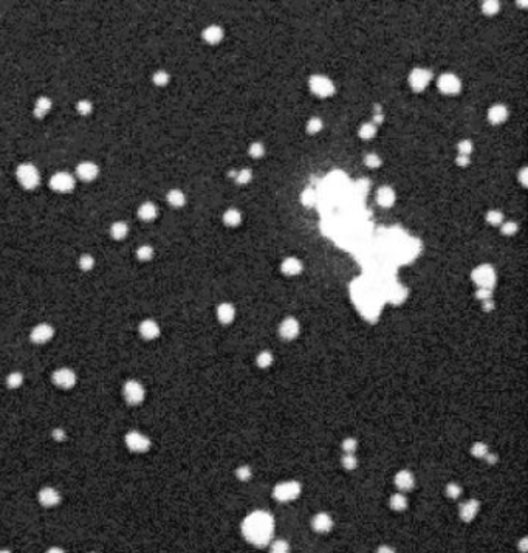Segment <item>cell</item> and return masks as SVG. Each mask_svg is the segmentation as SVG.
I'll use <instances>...</instances> for the list:
<instances>
[{
	"label": "cell",
	"mask_w": 528,
	"mask_h": 553,
	"mask_svg": "<svg viewBox=\"0 0 528 553\" xmlns=\"http://www.w3.org/2000/svg\"><path fill=\"white\" fill-rule=\"evenodd\" d=\"M242 533L250 544L265 547L274 535V519L266 511H254L242 522Z\"/></svg>",
	"instance_id": "1"
},
{
	"label": "cell",
	"mask_w": 528,
	"mask_h": 553,
	"mask_svg": "<svg viewBox=\"0 0 528 553\" xmlns=\"http://www.w3.org/2000/svg\"><path fill=\"white\" fill-rule=\"evenodd\" d=\"M356 301H358V308L361 310L366 316L377 315L380 310V304H378V294L373 291L372 285L363 284L356 290Z\"/></svg>",
	"instance_id": "2"
},
{
	"label": "cell",
	"mask_w": 528,
	"mask_h": 553,
	"mask_svg": "<svg viewBox=\"0 0 528 553\" xmlns=\"http://www.w3.org/2000/svg\"><path fill=\"white\" fill-rule=\"evenodd\" d=\"M16 177L19 180V183L25 189H34L37 185L41 183V175L39 171L34 164L31 163H23L16 169Z\"/></svg>",
	"instance_id": "3"
},
{
	"label": "cell",
	"mask_w": 528,
	"mask_h": 553,
	"mask_svg": "<svg viewBox=\"0 0 528 553\" xmlns=\"http://www.w3.org/2000/svg\"><path fill=\"white\" fill-rule=\"evenodd\" d=\"M308 85H310V90L319 98H329L331 95H334V84L326 78L323 74H313L310 79H308Z\"/></svg>",
	"instance_id": "4"
},
{
	"label": "cell",
	"mask_w": 528,
	"mask_h": 553,
	"mask_svg": "<svg viewBox=\"0 0 528 553\" xmlns=\"http://www.w3.org/2000/svg\"><path fill=\"white\" fill-rule=\"evenodd\" d=\"M472 280L477 284L480 288H488L491 290L493 285L496 284V272L491 265H480L477 268H474L472 272Z\"/></svg>",
	"instance_id": "5"
},
{
	"label": "cell",
	"mask_w": 528,
	"mask_h": 553,
	"mask_svg": "<svg viewBox=\"0 0 528 553\" xmlns=\"http://www.w3.org/2000/svg\"><path fill=\"white\" fill-rule=\"evenodd\" d=\"M123 395H124L126 402L129 405L136 406V405L143 403L146 392H144V388H143V384L141 383H138L135 380H129L123 388Z\"/></svg>",
	"instance_id": "6"
},
{
	"label": "cell",
	"mask_w": 528,
	"mask_h": 553,
	"mask_svg": "<svg viewBox=\"0 0 528 553\" xmlns=\"http://www.w3.org/2000/svg\"><path fill=\"white\" fill-rule=\"evenodd\" d=\"M273 494L279 502H288V500H293L301 494V485L298 482H294V481L282 482V484L276 485Z\"/></svg>",
	"instance_id": "7"
},
{
	"label": "cell",
	"mask_w": 528,
	"mask_h": 553,
	"mask_svg": "<svg viewBox=\"0 0 528 553\" xmlns=\"http://www.w3.org/2000/svg\"><path fill=\"white\" fill-rule=\"evenodd\" d=\"M126 445L133 453H146L150 448V440L144 434L138 431H131L126 435Z\"/></svg>",
	"instance_id": "8"
},
{
	"label": "cell",
	"mask_w": 528,
	"mask_h": 553,
	"mask_svg": "<svg viewBox=\"0 0 528 553\" xmlns=\"http://www.w3.org/2000/svg\"><path fill=\"white\" fill-rule=\"evenodd\" d=\"M74 177L68 172H58L51 177L50 188L56 192H70L74 188Z\"/></svg>",
	"instance_id": "9"
},
{
	"label": "cell",
	"mask_w": 528,
	"mask_h": 553,
	"mask_svg": "<svg viewBox=\"0 0 528 553\" xmlns=\"http://www.w3.org/2000/svg\"><path fill=\"white\" fill-rule=\"evenodd\" d=\"M437 85H439V90L445 95H457L460 90H462V82L460 79L457 78L456 74L453 73H445L442 74L439 81H437Z\"/></svg>",
	"instance_id": "10"
},
{
	"label": "cell",
	"mask_w": 528,
	"mask_h": 553,
	"mask_svg": "<svg viewBox=\"0 0 528 553\" xmlns=\"http://www.w3.org/2000/svg\"><path fill=\"white\" fill-rule=\"evenodd\" d=\"M432 79V73L424 69H415L409 74V84L415 92H423Z\"/></svg>",
	"instance_id": "11"
},
{
	"label": "cell",
	"mask_w": 528,
	"mask_h": 553,
	"mask_svg": "<svg viewBox=\"0 0 528 553\" xmlns=\"http://www.w3.org/2000/svg\"><path fill=\"white\" fill-rule=\"evenodd\" d=\"M53 383L61 389H71L76 384V374L68 367H61L53 374Z\"/></svg>",
	"instance_id": "12"
},
{
	"label": "cell",
	"mask_w": 528,
	"mask_h": 553,
	"mask_svg": "<svg viewBox=\"0 0 528 553\" xmlns=\"http://www.w3.org/2000/svg\"><path fill=\"white\" fill-rule=\"evenodd\" d=\"M299 323L294 318H287L282 321V324L279 326V335L284 340H294L299 335Z\"/></svg>",
	"instance_id": "13"
},
{
	"label": "cell",
	"mask_w": 528,
	"mask_h": 553,
	"mask_svg": "<svg viewBox=\"0 0 528 553\" xmlns=\"http://www.w3.org/2000/svg\"><path fill=\"white\" fill-rule=\"evenodd\" d=\"M55 335V329L48 324H39L31 330V341L36 344H45Z\"/></svg>",
	"instance_id": "14"
},
{
	"label": "cell",
	"mask_w": 528,
	"mask_h": 553,
	"mask_svg": "<svg viewBox=\"0 0 528 553\" xmlns=\"http://www.w3.org/2000/svg\"><path fill=\"white\" fill-rule=\"evenodd\" d=\"M76 174H78V177L82 180V182H92V180H95L98 177L99 168L92 161H84V163L78 164V168H76Z\"/></svg>",
	"instance_id": "15"
},
{
	"label": "cell",
	"mask_w": 528,
	"mask_h": 553,
	"mask_svg": "<svg viewBox=\"0 0 528 553\" xmlns=\"http://www.w3.org/2000/svg\"><path fill=\"white\" fill-rule=\"evenodd\" d=\"M39 502L44 507H56L61 502V494L51 486L42 488L39 491Z\"/></svg>",
	"instance_id": "16"
},
{
	"label": "cell",
	"mask_w": 528,
	"mask_h": 553,
	"mask_svg": "<svg viewBox=\"0 0 528 553\" xmlns=\"http://www.w3.org/2000/svg\"><path fill=\"white\" fill-rule=\"evenodd\" d=\"M139 333L144 340H155L160 337V326L153 319H144L139 324Z\"/></svg>",
	"instance_id": "17"
},
{
	"label": "cell",
	"mask_w": 528,
	"mask_h": 553,
	"mask_svg": "<svg viewBox=\"0 0 528 553\" xmlns=\"http://www.w3.org/2000/svg\"><path fill=\"white\" fill-rule=\"evenodd\" d=\"M377 203L383 208H391L395 203V191L391 186H381L377 191Z\"/></svg>",
	"instance_id": "18"
},
{
	"label": "cell",
	"mask_w": 528,
	"mask_h": 553,
	"mask_svg": "<svg viewBox=\"0 0 528 553\" xmlns=\"http://www.w3.org/2000/svg\"><path fill=\"white\" fill-rule=\"evenodd\" d=\"M508 120V109L504 104H496L488 110V121L491 124H502Z\"/></svg>",
	"instance_id": "19"
},
{
	"label": "cell",
	"mask_w": 528,
	"mask_h": 553,
	"mask_svg": "<svg viewBox=\"0 0 528 553\" xmlns=\"http://www.w3.org/2000/svg\"><path fill=\"white\" fill-rule=\"evenodd\" d=\"M395 485L400 488L401 491H409L414 488L415 485V479H414V474L407 470H403L400 471L396 476H395Z\"/></svg>",
	"instance_id": "20"
},
{
	"label": "cell",
	"mask_w": 528,
	"mask_h": 553,
	"mask_svg": "<svg viewBox=\"0 0 528 553\" xmlns=\"http://www.w3.org/2000/svg\"><path fill=\"white\" fill-rule=\"evenodd\" d=\"M312 525H313V529H315L316 532H319V533H327V532L331 530L333 521H331V518L329 516L327 513H318L316 516L313 518V521H312Z\"/></svg>",
	"instance_id": "21"
},
{
	"label": "cell",
	"mask_w": 528,
	"mask_h": 553,
	"mask_svg": "<svg viewBox=\"0 0 528 553\" xmlns=\"http://www.w3.org/2000/svg\"><path fill=\"white\" fill-rule=\"evenodd\" d=\"M477 511H479V502L477 500H474V499H469V500H466V502H463L460 505V516H462L463 521H466V522L472 521L475 518V514H477Z\"/></svg>",
	"instance_id": "22"
},
{
	"label": "cell",
	"mask_w": 528,
	"mask_h": 553,
	"mask_svg": "<svg viewBox=\"0 0 528 553\" xmlns=\"http://www.w3.org/2000/svg\"><path fill=\"white\" fill-rule=\"evenodd\" d=\"M282 273H285L287 276H296L302 272V262L296 257H287V259L282 262L280 265Z\"/></svg>",
	"instance_id": "23"
},
{
	"label": "cell",
	"mask_w": 528,
	"mask_h": 553,
	"mask_svg": "<svg viewBox=\"0 0 528 553\" xmlns=\"http://www.w3.org/2000/svg\"><path fill=\"white\" fill-rule=\"evenodd\" d=\"M201 36H203V39L206 42L214 45V44H218L223 39V30L220 27H217V25H211V27L203 30Z\"/></svg>",
	"instance_id": "24"
},
{
	"label": "cell",
	"mask_w": 528,
	"mask_h": 553,
	"mask_svg": "<svg viewBox=\"0 0 528 553\" xmlns=\"http://www.w3.org/2000/svg\"><path fill=\"white\" fill-rule=\"evenodd\" d=\"M234 316H236V310L234 307L231 304H220L217 308V318L220 323L223 324H229L234 321Z\"/></svg>",
	"instance_id": "25"
},
{
	"label": "cell",
	"mask_w": 528,
	"mask_h": 553,
	"mask_svg": "<svg viewBox=\"0 0 528 553\" xmlns=\"http://www.w3.org/2000/svg\"><path fill=\"white\" fill-rule=\"evenodd\" d=\"M157 214H158V209H157V207L153 203H150V202H146V203H143L139 207V209H138V215H139V218L141 220H144V222H152V220H155L157 218Z\"/></svg>",
	"instance_id": "26"
},
{
	"label": "cell",
	"mask_w": 528,
	"mask_h": 553,
	"mask_svg": "<svg viewBox=\"0 0 528 553\" xmlns=\"http://www.w3.org/2000/svg\"><path fill=\"white\" fill-rule=\"evenodd\" d=\"M51 106H53V102H51V99L50 98H47V96H41L39 99L36 101V104H34V117L36 118H39V120H42L45 115L51 110Z\"/></svg>",
	"instance_id": "27"
},
{
	"label": "cell",
	"mask_w": 528,
	"mask_h": 553,
	"mask_svg": "<svg viewBox=\"0 0 528 553\" xmlns=\"http://www.w3.org/2000/svg\"><path fill=\"white\" fill-rule=\"evenodd\" d=\"M167 202H169V205L174 208H182L186 203V197L180 189H172L167 192Z\"/></svg>",
	"instance_id": "28"
},
{
	"label": "cell",
	"mask_w": 528,
	"mask_h": 553,
	"mask_svg": "<svg viewBox=\"0 0 528 553\" xmlns=\"http://www.w3.org/2000/svg\"><path fill=\"white\" fill-rule=\"evenodd\" d=\"M127 234H129V226L124 222H115L110 226V236L115 240H123L124 237H127Z\"/></svg>",
	"instance_id": "29"
},
{
	"label": "cell",
	"mask_w": 528,
	"mask_h": 553,
	"mask_svg": "<svg viewBox=\"0 0 528 553\" xmlns=\"http://www.w3.org/2000/svg\"><path fill=\"white\" fill-rule=\"evenodd\" d=\"M223 222H225V225H228V226H237V225H240V222H242V214H240L237 209L231 208V209H228V211L223 214Z\"/></svg>",
	"instance_id": "30"
},
{
	"label": "cell",
	"mask_w": 528,
	"mask_h": 553,
	"mask_svg": "<svg viewBox=\"0 0 528 553\" xmlns=\"http://www.w3.org/2000/svg\"><path fill=\"white\" fill-rule=\"evenodd\" d=\"M391 507L396 511H401L407 507V499L403 493H396L391 497Z\"/></svg>",
	"instance_id": "31"
},
{
	"label": "cell",
	"mask_w": 528,
	"mask_h": 553,
	"mask_svg": "<svg viewBox=\"0 0 528 553\" xmlns=\"http://www.w3.org/2000/svg\"><path fill=\"white\" fill-rule=\"evenodd\" d=\"M358 135L361 137L363 139H370V138H373L377 135V127L373 126L372 123H366V124H363L361 127H359Z\"/></svg>",
	"instance_id": "32"
},
{
	"label": "cell",
	"mask_w": 528,
	"mask_h": 553,
	"mask_svg": "<svg viewBox=\"0 0 528 553\" xmlns=\"http://www.w3.org/2000/svg\"><path fill=\"white\" fill-rule=\"evenodd\" d=\"M406 298V290L401 285H395L391 288V301L394 304H400Z\"/></svg>",
	"instance_id": "33"
},
{
	"label": "cell",
	"mask_w": 528,
	"mask_h": 553,
	"mask_svg": "<svg viewBox=\"0 0 528 553\" xmlns=\"http://www.w3.org/2000/svg\"><path fill=\"white\" fill-rule=\"evenodd\" d=\"M269 553H290V544L284 539H277L269 547Z\"/></svg>",
	"instance_id": "34"
},
{
	"label": "cell",
	"mask_w": 528,
	"mask_h": 553,
	"mask_svg": "<svg viewBox=\"0 0 528 553\" xmlns=\"http://www.w3.org/2000/svg\"><path fill=\"white\" fill-rule=\"evenodd\" d=\"M323 127H324L323 120H321V118H312L310 121L307 123V132L310 134V135H315V134L323 131Z\"/></svg>",
	"instance_id": "35"
},
{
	"label": "cell",
	"mask_w": 528,
	"mask_h": 553,
	"mask_svg": "<svg viewBox=\"0 0 528 553\" xmlns=\"http://www.w3.org/2000/svg\"><path fill=\"white\" fill-rule=\"evenodd\" d=\"M6 383H8V386L11 389H17L19 386L23 383V375L20 374V372H12V374L8 375Z\"/></svg>",
	"instance_id": "36"
},
{
	"label": "cell",
	"mask_w": 528,
	"mask_h": 553,
	"mask_svg": "<svg viewBox=\"0 0 528 553\" xmlns=\"http://www.w3.org/2000/svg\"><path fill=\"white\" fill-rule=\"evenodd\" d=\"M136 257L139 261H150L153 257V248L149 245H143L136 250Z\"/></svg>",
	"instance_id": "37"
},
{
	"label": "cell",
	"mask_w": 528,
	"mask_h": 553,
	"mask_svg": "<svg viewBox=\"0 0 528 553\" xmlns=\"http://www.w3.org/2000/svg\"><path fill=\"white\" fill-rule=\"evenodd\" d=\"M486 222L491 223V225H502V222H504V214H502L500 211H497V209L489 211L486 214Z\"/></svg>",
	"instance_id": "38"
},
{
	"label": "cell",
	"mask_w": 528,
	"mask_h": 553,
	"mask_svg": "<svg viewBox=\"0 0 528 553\" xmlns=\"http://www.w3.org/2000/svg\"><path fill=\"white\" fill-rule=\"evenodd\" d=\"M152 81L158 87H164V85H167V82H169V74H167L164 70H158L155 74H153Z\"/></svg>",
	"instance_id": "39"
},
{
	"label": "cell",
	"mask_w": 528,
	"mask_h": 553,
	"mask_svg": "<svg viewBox=\"0 0 528 553\" xmlns=\"http://www.w3.org/2000/svg\"><path fill=\"white\" fill-rule=\"evenodd\" d=\"M234 178H236V183H239V185H247V183L251 182L253 172H251L250 169H242V171H239V172L236 174Z\"/></svg>",
	"instance_id": "40"
},
{
	"label": "cell",
	"mask_w": 528,
	"mask_h": 553,
	"mask_svg": "<svg viewBox=\"0 0 528 553\" xmlns=\"http://www.w3.org/2000/svg\"><path fill=\"white\" fill-rule=\"evenodd\" d=\"M93 265H95L93 256H90V254H82V256H81V259H79V267H81L82 272H90V270L93 268Z\"/></svg>",
	"instance_id": "41"
},
{
	"label": "cell",
	"mask_w": 528,
	"mask_h": 553,
	"mask_svg": "<svg viewBox=\"0 0 528 553\" xmlns=\"http://www.w3.org/2000/svg\"><path fill=\"white\" fill-rule=\"evenodd\" d=\"M257 364H259L261 367H269L273 364V355H271V352H262L259 356H257Z\"/></svg>",
	"instance_id": "42"
},
{
	"label": "cell",
	"mask_w": 528,
	"mask_h": 553,
	"mask_svg": "<svg viewBox=\"0 0 528 553\" xmlns=\"http://www.w3.org/2000/svg\"><path fill=\"white\" fill-rule=\"evenodd\" d=\"M364 164L369 166V168H372V169L380 168L381 158H380V155H377V153H367V155L364 157Z\"/></svg>",
	"instance_id": "43"
},
{
	"label": "cell",
	"mask_w": 528,
	"mask_h": 553,
	"mask_svg": "<svg viewBox=\"0 0 528 553\" xmlns=\"http://www.w3.org/2000/svg\"><path fill=\"white\" fill-rule=\"evenodd\" d=\"M457 147H459V155L469 157L471 152H472V143L469 139H462L460 143L457 144Z\"/></svg>",
	"instance_id": "44"
},
{
	"label": "cell",
	"mask_w": 528,
	"mask_h": 553,
	"mask_svg": "<svg viewBox=\"0 0 528 553\" xmlns=\"http://www.w3.org/2000/svg\"><path fill=\"white\" fill-rule=\"evenodd\" d=\"M482 11L485 12V14H488V16L496 14V12L499 11V2H496V0H488V2H483Z\"/></svg>",
	"instance_id": "45"
},
{
	"label": "cell",
	"mask_w": 528,
	"mask_h": 553,
	"mask_svg": "<svg viewBox=\"0 0 528 553\" xmlns=\"http://www.w3.org/2000/svg\"><path fill=\"white\" fill-rule=\"evenodd\" d=\"M248 152H250V155L253 158H262L264 153H265V147H264L262 143H259V141H257V143H253L250 146V150Z\"/></svg>",
	"instance_id": "46"
},
{
	"label": "cell",
	"mask_w": 528,
	"mask_h": 553,
	"mask_svg": "<svg viewBox=\"0 0 528 553\" xmlns=\"http://www.w3.org/2000/svg\"><path fill=\"white\" fill-rule=\"evenodd\" d=\"M518 229H519V226H518V223L516 222H505L504 225H502V228H500V231H502V234H505V236H513V234H516L518 233Z\"/></svg>",
	"instance_id": "47"
},
{
	"label": "cell",
	"mask_w": 528,
	"mask_h": 553,
	"mask_svg": "<svg viewBox=\"0 0 528 553\" xmlns=\"http://www.w3.org/2000/svg\"><path fill=\"white\" fill-rule=\"evenodd\" d=\"M92 109H93V106H92V102L90 101H87V99H82V101H79L78 104H76V110H78L81 115H90L92 113Z\"/></svg>",
	"instance_id": "48"
},
{
	"label": "cell",
	"mask_w": 528,
	"mask_h": 553,
	"mask_svg": "<svg viewBox=\"0 0 528 553\" xmlns=\"http://www.w3.org/2000/svg\"><path fill=\"white\" fill-rule=\"evenodd\" d=\"M472 454H474L475 457H486V456L489 454L488 446H486L485 443H482V442H477V443H475V445L472 446Z\"/></svg>",
	"instance_id": "49"
},
{
	"label": "cell",
	"mask_w": 528,
	"mask_h": 553,
	"mask_svg": "<svg viewBox=\"0 0 528 553\" xmlns=\"http://www.w3.org/2000/svg\"><path fill=\"white\" fill-rule=\"evenodd\" d=\"M316 194H315V191H312V189H307V191H304V194H302V202H304V205H307V207H313V205L316 203Z\"/></svg>",
	"instance_id": "50"
},
{
	"label": "cell",
	"mask_w": 528,
	"mask_h": 553,
	"mask_svg": "<svg viewBox=\"0 0 528 553\" xmlns=\"http://www.w3.org/2000/svg\"><path fill=\"white\" fill-rule=\"evenodd\" d=\"M342 465H344L347 470H353V468H356V465H358V460H356V457H355L353 454H345V456L342 457Z\"/></svg>",
	"instance_id": "51"
},
{
	"label": "cell",
	"mask_w": 528,
	"mask_h": 553,
	"mask_svg": "<svg viewBox=\"0 0 528 553\" xmlns=\"http://www.w3.org/2000/svg\"><path fill=\"white\" fill-rule=\"evenodd\" d=\"M342 449L345 451V454H353L355 449H356V440L355 439H345L342 442Z\"/></svg>",
	"instance_id": "52"
},
{
	"label": "cell",
	"mask_w": 528,
	"mask_h": 553,
	"mask_svg": "<svg viewBox=\"0 0 528 553\" xmlns=\"http://www.w3.org/2000/svg\"><path fill=\"white\" fill-rule=\"evenodd\" d=\"M446 493H448V496L449 497H459L460 494H462V488H460V485H457V484H449L448 486H446Z\"/></svg>",
	"instance_id": "53"
},
{
	"label": "cell",
	"mask_w": 528,
	"mask_h": 553,
	"mask_svg": "<svg viewBox=\"0 0 528 553\" xmlns=\"http://www.w3.org/2000/svg\"><path fill=\"white\" fill-rule=\"evenodd\" d=\"M251 476H253V471H251L250 467H240V468L237 470V478H239L240 481H250V479H251Z\"/></svg>",
	"instance_id": "54"
},
{
	"label": "cell",
	"mask_w": 528,
	"mask_h": 553,
	"mask_svg": "<svg viewBox=\"0 0 528 553\" xmlns=\"http://www.w3.org/2000/svg\"><path fill=\"white\" fill-rule=\"evenodd\" d=\"M356 188H358V192L359 194H366L369 191V180H359L356 183Z\"/></svg>",
	"instance_id": "55"
},
{
	"label": "cell",
	"mask_w": 528,
	"mask_h": 553,
	"mask_svg": "<svg viewBox=\"0 0 528 553\" xmlns=\"http://www.w3.org/2000/svg\"><path fill=\"white\" fill-rule=\"evenodd\" d=\"M477 298L488 301L489 298H491V290H488V288H479V290H477Z\"/></svg>",
	"instance_id": "56"
},
{
	"label": "cell",
	"mask_w": 528,
	"mask_h": 553,
	"mask_svg": "<svg viewBox=\"0 0 528 553\" xmlns=\"http://www.w3.org/2000/svg\"><path fill=\"white\" fill-rule=\"evenodd\" d=\"M456 163H457L459 166H463V168H465V166H468V164H469V157H465V155H459V157L456 158Z\"/></svg>",
	"instance_id": "57"
},
{
	"label": "cell",
	"mask_w": 528,
	"mask_h": 553,
	"mask_svg": "<svg viewBox=\"0 0 528 553\" xmlns=\"http://www.w3.org/2000/svg\"><path fill=\"white\" fill-rule=\"evenodd\" d=\"M53 437H55L58 442H62L64 439H66V432H64V429H55L53 431Z\"/></svg>",
	"instance_id": "58"
},
{
	"label": "cell",
	"mask_w": 528,
	"mask_h": 553,
	"mask_svg": "<svg viewBox=\"0 0 528 553\" xmlns=\"http://www.w3.org/2000/svg\"><path fill=\"white\" fill-rule=\"evenodd\" d=\"M377 553H395V549H392L389 546H381V547H378Z\"/></svg>",
	"instance_id": "59"
},
{
	"label": "cell",
	"mask_w": 528,
	"mask_h": 553,
	"mask_svg": "<svg viewBox=\"0 0 528 553\" xmlns=\"http://www.w3.org/2000/svg\"><path fill=\"white\" fill-rule=\"evenodd\" d=\"M527 174H528L527 168H524V169L521 171V174H519V180H521V183H522L524 186H527Z\"/></svg>",
	"instance_id": "60"
},
{
	"label": "cell",
	"mask_w": 528,
	"mask_h": 553,
	"mask_svg": "<svg viewBox=\"0 0 528 553\" xmlns=\"http://www.w3.org/2000/svg\"><path fill=\"white\" fill-rule=\"evenodd\" d=\"M47 553H64V550L59 547H51L50 550H47Z\"/></svg>",
	"instance_id": "61"
},
{
	"label": "cell",
	"mask_w": 528,
	"mask_h": 553,
	"mask_svg": "<svg viewBox=\"0 0 528 553\" xmlns=\"http://www.w3.org/2000/svg\"><path fill=\"white\" fill-rule=\"evenodd\" d=\"M383 121V115H375V123H381Z\"/></svg>",
	"instance_id": "62"
},
{
	"label": "cell",
	"mask_w": 528,
	"mask_h": 553,
	"mask_svg": "<svg viewBox=\"0 0 528 553\" xmlns=\"http://www.w3.org/2000/svg\"><path fill=\"white\" fill-rule=\"evenodd\" d=\"M0 553H11L9 550H0Z\"/></svg>",
	"instance_id": "63"
}]
</instances>
